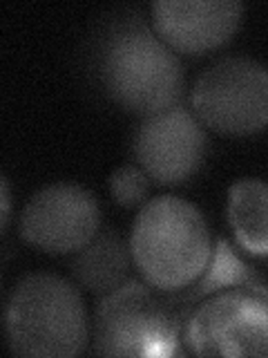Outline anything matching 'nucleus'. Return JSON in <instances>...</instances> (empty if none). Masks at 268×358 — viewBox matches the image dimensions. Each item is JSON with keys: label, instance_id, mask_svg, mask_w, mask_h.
Listing matches in <instances>:
<instances>
[{"label": "nucleus", "instance_id": "1", "mask_svg": "<svg viewBox=\"0 0 268 358\" xmlns=\"http://www.w3.org/2000/svg\"><path fill=\"white\" fill-rule=\"evenodd\" d=\"M96 63L105 92L137 115L172 108L184 94L186 72L179 56L139 18L110 27Z\"/></svg>", "mask_w": 268, "mask_h": 358}, {"label": "nucleus", "instance_id": "2", "mask_svg": "<svg viewBox=\"0 0 268 358\" xmlns=\"http://www.w3.org/2000/svg\"><path fill=\"white\" fill-rule=\"evenodd\" d=\"M132 260L145 282L174 294L195 285L212 255V238L193 201L161 195L145 201L130 233Z\"/></svg>", "mask_w": 268, "mask_h": 358}, {"label": "nucleus", "instance_id": "3", "mask_svg": "<svg viewBox=\"0 0 268 358\" xmlns=\"http://www.w3.org/2000/svg\"><path fill=\"white\" fill-rule=\"evenodd\" d=\"M5 334L18 356L81 354L87 343V313L76 285L54 273L20 278L7 298Z\"/></svg>", "mask_w": 268, "mask_h": 358}, {"label": "nucleus", "instance_id": "4", "mask_svg": "<svg viewBox=\"0 0 268 358\" xmlns=\"http://www.w3.org/2000/svg\"><path fill=\"white\" fill-rule=\"evenodd\" d=\"M137 280L105 294L94 313V354L172 356L184 331V305Z\"/></svg>", "mask_w": 268, "mask_h": 358}, {"label": "nucleus", "instance_id": "5", "mask_svg": "<svg viewBox=\"0 0 268 358\" xmlns=\"http://www.w3.org/2000/svg\"><path fill=\"white\" fill-rule=\"evenodd\" d=\"M181 341L197 356H268V285L223 287L184 320Z\"/></svg>", "mask_w": 268, "mask_h": 358}, {"label": "nucleus", "instance_id": "6", "mask_svg": "<svg viewBox=\"0 0 268 358\" xmlns=\"http://www.w3.org/2000/svg\"><path fill=\"white\" fill-rule=\"evenodd\" d=\"M193 110L223 134H253L268 126V67L248 56H223L199 74Z\"/></svg>", "mask_w": 268, "mask_h": 358}, {"label": "nucleus", "instance_id": "7", "mask_svg": "<svg viewBox=\"0 0 268 358\" xmlns=\"http://www.w3.org/2000/svg\"><path fill=\"white\" fill-rule=\"evenodd\" d=\"M100 227V210L87 188L59 182L45 186L22 208V240L47 253H76L92 242Z\"/></svg>", "mask_w": 268, "mask_h": 358}, {"label": "nucleus", "instance_id": "8", "mask_svg": "<svg viewBox=\"0 0 268 358\" xmlns=\"http://www.w3.org/2000/svg\"><path fill=\"white\" fill-rule=\"evenodd\" d=\"M132 152L150 179L179 184L204 162L206 132L197 115L177 103L139 121L132 134Z\"/></svg>", "mask_w": 268, "mask_h": 358}, {"label": "nucleus", "instance_id": "9", "mask_svg": "<svg viewBox=\"0 0 268 358\" xmlns=\"http://www.w3.org/2000/svg\"><path fill=\"white\" fill-rule=\"evenodd\" d=\"M152 29L186 54L219 48L237 31L244 5L239 0H154Z\"/></svg>", "mask_w": 268, "mask_h": 358}, {"label": "nucleus", "instance_id": "10", "mask_svg": "<svg viewBox=\"0 0 268 358\" xmlns=\"http://www.w3.org/2000/svg\"><path fill=\"white\" fill-rule=\"evenodd\" d=\"M130 255V246H126L117 231L110 229L96 233V238L72 257L70 271L76 287H83L92 294L114 291L126 282Z\"/></svg>", "mask_w": 268, "mask_h": 358}, {"label": "nucleus", "instance_id": "11", "mask_svg": "<svg viewBox=\"0 0 268 358\" xmlns=\"http://www.w3.org/2000/svg\"><path fill=\"white\" fill-rule=\"evenodd\" d=\"M228 220L239 246L253 255H268V184L239 179L228 188Z\"/></svg>", "mask_w": 268, "mask_h": 358}, {"label": "nucleus", "instance_id": "12", "mask_svg": "<svg viewBox=\"0 0 268 358\" xmlns=\"http://www.w3.org/2000/svg\"><path fill=\"white\" fill-rule=\"evenodd\" d=\"M253 280H257L255 273L230 251L228 242L217 240V244L212 246V255H210V262L206 266V271L201 273V278L195 285H190L188 294L181 296V300L190 305V302L204 300L206 296L215 294V291H219L223 287L253 282Z\"/></svg>", "mask_w": 268, "mask_h": 358}, {"label": "nucleus", "instance_id": "13", "mask_svg": "<svg viewBox=\"0 0 268 358\" xmlns=\"http://www.w3.org/2000/svg\"><path fill=\"white\" fill-rule=\"evenodd\" d=\"M148 175L139 166H121L110 177V193L121 206L141 204L148 193Z\"/></svg>", "mask_w": 268, "mask_h": 358}, {"label": "nucleus", "instance_id": "14", "mask_svg": "<svg viewBox=\"0 0 268 358\" xmlns=\"http://www.w3.org/2000/svg\"><path fill=\"white\" fill-rule=\"evenodd\" d=\"M3 229H7L9 224V213H11V195H9V182L7 177H3Z\"/></svg>", "mask_w": 268, "mask_h": 358}]
</instances>
